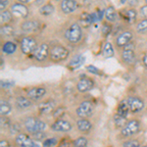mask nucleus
I'll return each mask as SVG.
<instances>
[{
	"mask_svg": "<svg viewBox=\"0 0 147 147\" xmlns=\"http://www.w3.org/2000/svg\"><path fill=\"white\" fill-rule=\"evenodd\" d=\"M65 38L68 40L70 43H78L82 36V27L78 23H74L66 30L65 34H64Z\"/></svg>",
	"mask_w": 147,
	"mask_h": 147,
	"instance_id": "nucleus-1",
	"label": "nucleus"
},
{
	"mask_svg": "<svg viewBox=\"0 0 147 147\" xmlns=\"http://www.w3.org/2000/svg\"><path fill=\"white\" fill-rule=\"evenodd\" d=\"M24 127L30 134H34L37 131H43L46 127V124L38 118L28 117L24 122Z\"/></svg>",
	"mask_w": 147,
	"mask_h": 147,
	"instance_id": "nucleus-2",
	"label": "nucleus"
},
{
	"mask_svg": "<svg viewBox=\"0 0 147 147\" xmlns=\"http://www.w3.org/2000/svg\"><path fill=\"white\" fill-rule=\"evenodd\" d=\"M37 47H38L37 46V41L34 36L27 35V36H24L21 39L20 48L25 55H30V54L34 55Z\"/></svg>",
	"mask_w": 147,
	"mask_h": 147,
	"instance_id": "nucleus-3",
	"label": "nucleus"
},
{
	"mask_svg": "<svg viewBox=\"0 0 147 147\" xmlns=\"http://www.w3.org/2000/svg\"><path fill=\"white\" fill-rule=\"evenodd\" d=\"M69 50L63 45H53L50 48V52H49V58L52 62H61L67 59L69 56Z\"/></svg>",
	"mask_w": 147,
	"mask_h": 147,
	"instance_id": "nucleus-4",
	"label": "nucleus"
},
{
	"mask_svg": "<svg viewBox=\"0 0 147 147\" xmlns=\"http://www.w3.org/2000/svg\"><path fill=\"white\" fill-rule=\"evenodd\" d=\"M140 130V122L136 119L130 120L121 130V136L123 137H129L138 134Z\"/></svg>",
	"mask_w": 147,
	"mask_h": 147,
	"instance_id": "nucleus-5",
	"label": "nucleus"
},
{
	"mask_svg": "<svg viewBox=\"0 0 147 147\" xmlns=\"http://www.w3.org/2000/svg\"><path fill=\"white\" fill-rule=\"evenodd\" d=\"M94 112V106L90 101H82L76 110V113L80 119L88 118Z\"/></svg>",
	"mask_w": 147,
	"mask_h": 147,
	"instance_id": "nucleus-6",
	"label": "nucleus"
},
{
	"mask_svg": "<svg viewBox=\"0 0 147 147\" xmlns=\"http://www.w3.org/2000/svg\"><path fill=\"white\" fill-rule=\"evenodd\" d=\"M125 101H127L129 111L131 113H138L144 108L143 100L137 96H129Z\"/></svg>",
	"mask_w": 147,
	"mask_h": 147,
	"instance_id": "nucleus-7",
	"label": "nucleus"
},
{
	"mask_svg": "<svg viewBox=\"0 0 147 147\" xmlns=\"http://www.w3.org/2000/svg\"><path fill=\"white\" fill-rule=\"evenodd\" d=\"M10 11L12 15L16 18H27L28 16V9L25 4L21 3H14L12 4Z\"/></svg>",
	"mask_w": 147,
	"mask_h": 147,
	"instance_id": "nucleus-8",
	"label": "nucleus"
},
{
	"mask_svg": "<svg viewBox=\"0 0 147 147\" xmlns=\"http://www.w3.org/2000/svg\"><path fill=\"white\" fill-rule=\"evenodd\" d=\"M122 59L125 63L132 64L136 60V54H134V44L129 43L127 46L123 48L122 51Z\"/></svg>",
	"mask_w": 147,
	"mask_h": 147,
	"instance_id": "nucleus-9",
	"label": "nucleus"
},
{
	"mask_svg": "<svg viewBox=\"0 0 147 147\" xmlns=\"http://www.w3.org/2000/svg\"><path fill=\"white\" fill-rule=\"evenodd\" d=\"M72 127H73V125L69 121L63 120V119L56 120L51 125L52 130L57 131V132H68L72 129Z\"/></svg>",
	"mask_w": 147,
	"mask_h": 147,
	"instance_id": "nucleus-10",
	"label": "nucleus"
},
{
	"mask_svg": "<svg viewBox=\"0 0 147 147\" xmlns=\"http://www.w3.org/2000/svg\"><path fill=\"white\" fill-rule=\"evenodd\" d=\"M132 36H134V34H132V32L130 30H125V32H123L122 34H120L117 36L116 45L120 47V48H124L125 46H127V44L131 42Z\"/></svg>",
	"mask_w": 147,
	"mask_h": 147,
	"instance_id": "nucleus-11",
	"label": "nucleus"
},
{
	"mask_svg": "<svg viewBox=\"0 0 147 147\" xmlns=\"http://www.w3.org/2000/svg\"><path fill=\"white\" fill-rule=\"evenodd\" d=\"M45 93L46 89L44 86H34L27 90V97L30 100H38L45 95Z\"/></svg>",
	"mask_w": 147,
	"mask_h": 147,
	"instance_id": "nucleus-12",
	"label": "nucleus"
},
{
	"mask_svg": "<svg viewBox=\"0 0 147 147\" xmlns=\"http://www.w3.org/2000/svg\"><path fill=\"white\" fill-rule=\"evenodd\" d=\"M15 143L18 147H32L35 142L32 136L21 132L15 137Z\"/></svg>",
	"mask_w": 147,
	"mask_h": 147,
	"instance_id": "nucleus-13",
	"label": "nucleus"
},
{
	"mask_svg": "<svg viewBox=\"0 0 147 147\" xmlns=\"http://www.w3.org/2000/svg\"><path fill=\"white\" fill-rule=\"evenodd\" d=\"M49 52H50V49H49L48 44L42 43L37 47L36 51L34 53V57L36 61L42 62V61L46 60L47 57H49Z\"/></svg>",
	"mask_w": 147,
	"mask_h": 147,
	"instance_id": "nucleus-14",
	"label": "nucleus"
},
{
	"mask_svg": "<svg viewBox=\"0 0 147 147\" xmlns=\"http://www.w3.org/2000/svg\"><path fill=\"white\" fill-rule=\"evenodd\" d=\"M93 86L94 82L91 79H89V78H82L77 84V90L80 92V93H84V92L89 91Z\"/></svg>",
	"mask_w": 147,
	"mask_h": 147,
	"instance_id": "nucleus-15",
	"label": "nucleus"
},
{
	"mask_svg": "<svg viewBox=\"0 0 147 147\" xmlns=\"http://www.w3.org/2000/svg\"><path fill=\"white\" fill-rule=\"evenodd\" d=\"M55 110V101L52 99H48L39 104L38 111L41 115H47V114L53 113Z\"/></svg>",
	"mask_w": 147,
	"mask_h": 147,
	"instance_id": "nucleus-16",
	"label": "nucleus"
},
{
	"mask_svg": "<svg viewBox=\"0 0 147 147\" xmlns=\"http://www.w3.org/2000/svg\"><path fill=\"white\" fill-rule=\"evenodd\" d=\"M40 27L39 23L36 21H32V20H28L22 23L21 25V28H22L23 32H35L38 30V28Z\"/></svg>",
	"mask_w": 147,
	"mask_h": 147,
	"instance_id": "nucleus-17",
	"label": "nucleus"
},
{
	"mask_svg": "<svg viewBox=\"0 0 147 147\" xmlns=\"http://www.w3.org/2000/svg\"><path fill=\"white\" fill-rule=\"evenodd\" d=\"M61 10H62L65 14L73 13L77 10L78 3L75 0H63L61 2Z\"/></svg>",
	"mask_w": 147,
	"mask_h": 147,
	"instance_id": "nucleus-18",
	"label": "nucleus"
},
{
	"mask_svg": "<svg viewBox=\"0 0 147 147\" xmlns=\"http://www.w3.org/2000/svg\"><path fill=\"white\" fill-rule=\"evenodd\" d=\"M77 127L80 132H88L92 129V124L87 119H80L77 121Z\"/></svg>",
	"mask_w": 147,
	"mask_h": 147,
	"instance_id": "nucleus-19",
	"label": "nucleus"
},
{
	"mask_svg": "<svg viewBox=\"0 0 147 147\" xmlns=\"http://www.w3.org/2000/svg\"><path fill=\"white\" fill-rule=\"evenodd\" d=\"M15 103L19 109H28V107L32 106V100L28 98L27 96H18L15 100Z\"/></svg>",
	"mask_w": 147,
	"mask_h": 147,
	"instance_id": "nucleus-20",
	"label": "nucleus"
},
{
	"mask_svg": "<svg viewBox=\"0 0 147 147\" xmlns=\"http://www.w3.org/2000/svg\"><path fill=\"white\" fill-rule=\"evenodd\" d=\"M94 20H95L94 14H89V13H86V12H84L80 17V22L84 28L89 27V26L94 22Z\"/></svg>",
	"mask_w": 147,
	"mask_h": 147,
	"instance_id": "nucleus-21",
	"label": "nucleus"
},
{
	"mask_svg": "<svg viewBox=\"0 0 147 147\" xmlns=\"http://www.w3.org/2000/svg\"><path fill=\"white\" fill-rule=\"evenodd\" d=\"M104 17L109 22H116L118 19V13L113 6H108L104 11Z\"/></svg>",
	"mask_w": 147,
	"mask_h": 147,
	"instance_id": "nucleus-22",
	"label": "nucleus"
},
{
	"mask_svg": "<svg viewBox=\"0 0 147 147\" xmlns=\"http://www.w3.org/2000/svg\"><path fill=\"white\" fill-rule=\"evenodd\" d=\"M84 57L82 55H77L74 58H72V60L69 62L68 64V68L71 70H75V69L80 67V66L84 64Z\"/></svg>",
	"mask_w": 147,
	"mask_h": 147,
	"instance_id": "nucleus-23",
	"label": "nucleus"
},
{
	"mask_svg": "<svg viewBox=\"0 0 147 147\" xmlns=\"http://www.w3.org/2000/svg\"><path fill=\"white\" fill-rule=\"evenodd\" d=\"M129 112L130 111H129V106H127V101L124 100V101L121 102L117 108V114H119V115L123 116V117H125V118H127Z\"/></svg>",
	"mask_w": 147,
	"mask_h": 147,
	"instance_id": "nucleus-24",
	"label": "nucleus"
},
{
	"mask_svg": "<svg viewBox=\"0 0 147 147\" xmlns=\"http://www.w3.org/2000/svg\"><path fill=\"white\" fill-rule=\"evenodd\" d=\"M114 55H115V51H114L113 45L110 42H106L102 49V56L105 58H111Z\"/></svg>",
	"mask_w": 147,
	"mask_h": 147,
	"instance_id": "nucleus-25",
	"label": "nucleus"
},
{
	"mask_svg": "<svg viewBox=\"0 0 147 147\" xmlns=\"http://www.w3.org/2000/svg\"><path fill=\"white\" fill-rule=\"evenodd\" d=\"M39 13L40 15L44 16V17H48V16H50L54 13V6L51 3L44 4L43 6L40 7Z\"/></svg>",
	"mask_w": 147,
	"mask_h": 147,
	"instance_id": "nucleus-26",
	"label": "nucleus"
},
{
	"mask_svg": "<svg viewBox=\"0 0 147 147\" xmlns=\"http://www.w3.org/2000/svg\"><path fill=\"white\" fill-rule=\"evenodd\" d=\"M113 122H114V125H116V127H118V129H119V127H122L123 129V127L127 124L129 121L127 120V118L123 117V116L119 115V114H116L113 118Z\"/></svg>",
	"mask_w": 147,
	"mask_h": 147,
	"instance_id": "nucleus-27",
	"label": "nucleus"
},
{
	"mask_svg": "<svg viewBox=\"0 0 147 147\" xmlns=\"http://www.w3.org/2000/svg\"><path fill=\"white\" fill-rule=\"evenodd\" d=\"M12 111V106L8 101L6 100H1L0 101V113L1 116H7L11 113Z\"/></svg>",
	"mask_w": 147,
	"mask_h": 147,
	"instance_id": "nucleus-28",
	"label": "nucleus"
},
{
	"mask_svg": "<svg viewBox=\"0 0 147 147\" xmlns=\"http://www.w3.org/2000/svg\"><path fill=\"white\" fill-rule=\"evenodd\" d=\"M17 49V45L12 41H7L2 45V52L5 54H13Z\"/></svg>",
	"mask_w": 147,
	"mask_h": 147,
	"instance_id": "nucleus-29",
	"label": "nucleus"
},
{
	"mask_svg": "<svg viewBox=\"0 0 147 147\" xmlns=\"http://www.w3.org/2000/svg\"><path fill=\"white\" fill-rule=\"evenodd\" d=\"M122 15L124 16V18L125 19V20H127L129 22H134V20L136 19V11L134 10V9H125L124 11H123Z\"/></svg>",
	"mask_w": 147,
	"mask_h": 147,
	"instance_id": "nucleus-30",
	"label": "nucleus"
},
{
	"mask_svg": "<svg viewBox=\"0 0 147 147\" xmlns=\"http://www.w3.org/2000/svg\"><path fill=\"white\" fill-rule=\"evenodd\" d=\"M0 32H1L2 36H12L14 35V27L12 25H2L0 28Z\"/></svg>",
	"mask_w": 147,
	"mask_h": 147,
	"instance_id": "nucleus-31",
	"label": "nucleus"
},
{
	"mask_svg": "<svg viewBox=\"0 0 147 147\" xmlns=\"http://www.w3.org/2000/svg\"><path fill=\"white\" fill-rule=\"evenodd\" d=\"M12 18H13V15H12L11 11H2L1 14H0V20H1V24H4V25H8L9 23L11 22Z\"/></svg>",
	"mask_w": 147,
	"mask_h": 147,
	"instance_id": "nucleus-32",
	"label": "nucleus"
},
{
	"mask_svg": "<svg viewBox=\"0 0 147 147\" xmlns=\"http://www.w3.org/2000/svg\"><path fill=\"white\" fill-rule=\"evenodd\" d=\"M87 144H88V140L84 136H80L73 141L74 147H86Z\"/></svg>",
	"mask_w": 147,
	"mask_h": 147,
	"instance_id": "nucleus-33",
	"label": "nucleus"
},
{
	"mask_svg": "<svg viewBox=\"0 0 147 147\" xmlns=\"http://www.w3.org/2000/svg\"><path fill=\"white\" fill-rule=\"evenodd\" d=\"M65 113H66V108L63 107V106H60V107L56 108L54 110V112L52 113V116H53V118L55 120H60L65 115Z\"/></svg>",
	"mask_w": 147,
	"mask_h": 147,
	"instance_id": "nucleus-34",
	"label": "nucleus"
},
{
	"mask_svg": "<svg viewBox=\"0 0 147 147\" xmlns=\"http://www.w3.org/2000/svg\"><path fill=\"white\" fill-rule=\"evenodd\" d=\"M136 30L139 34L147 32V19H143L136 25Z\"/></svg>",
	"mask_w": 147,
	"mask_h": 147,
	"instance_id": "nucleus-35",
	"label": "nucleus"
},
{
	"mask_svg": "<svg viewBox=\"0 0 147 147\" xmlns=\"http://www.w3.org/2000/svg\"><path fill=\"white\" fill-rule=\"evenodd\" d=\"M46 136H47V134L43 131H37V132H34V134H32V139L35 141H41V140L44 141Z\"/></svg>",
	"mask_w": 147,
	"mask_h": 147,
	"instance_id": "nucleus-36",
	"label": "nucleus"
},
{
	"mask_svg": "<svg viewBox=\"0 0 147 147\" xmlns=\"http://www.w3.org/2000/svg\"><path fill=\"white\" fill-rule=\"evenodd\" d=\"M123 147H141L140 142L137 139H129L123 143Z\"/></svg>",
	"mask_w": 147,
	"mask_h": 147,
	"instance_id": "nucleus-37",
	"label": "nucleus"
},
{
	"mask_svg": "<svg viewBox=\"0 0 147 147\" xmlns=\"http://www.w3.org/2000/svg\"><path fill=\"white\" fill-rule=\"evenodd\" d=\"M0 124H1V127L9 129V127H11L12 123H11V121L6 117V116H1V119H0Z\"/></svg>",
	"mask_w": 147,
	"mask_h": 147,
	"instance_id": "nucleus-38",
	"label": "nucleus"
},
{
	"mask_svg": "<svg viewBox=\"0 0 147 147\" xmlns=\"http://www.w3.org/2000/svg\"><path fill=\"white\" fill-rule=\"evenodd\" d=\"M9 129H10L11 134H17V136H18L19 134H21V132H20L21 127L18 124H12L11 127H9Z\"/></svg>",
	"mask_w": 147,
	"mask_h": 147,
	"instance_id": "nucleus-39",
	"label": "nucleus"
},
{
	"mask_svg": "<svg viewBox=\"0 0 147 147\" xmlns=\"http://www.w3.org/2000/svg\"><path fill=\"white\" fill-rule=\"evenodd\" d=\"M57 144L56 138H48L43 141V147H52Z\"/></svg>",
	"mask_w": 147,
	"mask_h": 147,
	"instance_id": "nucleus-40",
	"label": "nucleus"
},
{
	"mask_svg": "<svg viewBox=\"0 0 147 147\" xmlns=\"http://www.w3.org/2000/svg\"><path fill=\"white\" fill-rule=\"evenodd\" d=\"M86 69H87V71H89V72L94 74V75H100V71H99L96 67H94V66H92V65L87 66Z\"/></svg>",
	"mask_w": 147,
	"mask_h": 147,
	"instance_id": "nucleus-41",
	"label": "nucleus"
},
{
	"mask_svg": "<svg viewBox=\"0 0 147 147\" xmlns=\"http://www.w3.org/2000/svg\"><path fill=\"white\" fill-rule=\"evenodd\" d=\"M13 85V82H8V80H2L1 82V86L4 87V88H10V87Z\"/></svg>",
	"mask_w": 147,
	"mask_h": 147,
	"instance_id": "nucleus-42",
	"label": "nucleus"
},
{
	"mask_svg": "<svg viewBox=\"0 0 147 147\" xmlns=\"http://www.w3.org/2000/svg\"><path fill=\"white\" fill-rule=\"evenodd\" d=\"M9 4V1H7V0H2V1H0V10H1V12L2 11H5L4 9H6V7H7V5Z\"/></svg>",
	"mask_w": 147,
	"mask_h": 147,
	"instance_id": "nucleus-43",
	"label": "nucleus"
},
{
	"mask_svg": "<svg viewBox=\"0 0 147 147\" xmlns=\"http://www.w3.org/2000/svg\"><path fill=\"white\" fill-rule=\"evenodd\" d=\"M140 14L145 19H147V5H144V6L141 7V8H140Z\"/></svg>",
	"mask_w": 147,
	"mask_h": 147,
	"instance_id": "nucleus-44",
	"label": "nucleus"
},
{
	"mask_svg": "<svg viewBox=\"0 0 147 147\" xmlns=\"http://www.w3.org/2000/svg\"><path fill=\"white\" fill-rule=\"evenodd\" d=\"M0 147H10V143L6 139H2L0 141Z\"/></svg>",
	"mask_w": 147,
	"mask_h": 147,
	"instance_id": "nucleus-45",
	"label": "nucleus"
},
{
	"mask_svg": "<svg viewBox=\"0 0 147 147\" xmlns=\"http://www.w3.org/2000/svg\"><path fill=\"white\" fill-rule=\"evenodd\" d=\"M57 147H71V143L69 141H63Z\"/></svg>",
	"mask_w": 147,
	"mask_h": 147,
	"instance_id": "nucleus-46",
	"label": "nucleus"
},
{
	"mask_svg": "<svg viewBox=\"0 0 147 147\" xmlns=\"http://www.w3.org/2000/svg\"><path fill=\"white\" fill-rule=\"evenodd\" d=\"M142 63H143V65L147 68V53L143 56V58H142Z\"/></svg>",
	"mask_w": 147,
	"mask_h": 147,
	"instance_id": "nucleus-47",
	"label": "nucleus"
},
{
	"mask_svg": "<svg viewBox=\"0 0 147 147\" xmlns=\"http://www.w3.org/2000/svg\"><path fill=\"white\" fill-rule=\"evenodd\" d=\"M32 147H40V146H39V144H37V143H34V145H32Z\"/></svg>",
	"mask_w": 147,
	"mask_h": 147,
	"instance_id": "nucleus-48",
	"label": "nucleus"
},
{
	"mask_svg": "<svg viewBox=\"0 0 147 147\" xmlns=\"http://www.w3.org/2000/svg\"><path fill=\"white\" fill-rule=\"evenodd\" d=\"M141 147H147V145H144V146H141Z\"/></svg>",
	"mask_w": 147,
	"mask_h": 147,
	"instance_id": "nucleus-49",
	"label": "nucleus"
},
{
	"mask_svg": "<svg viewBox=\"0 0 147 147\" xmlns=\"http://www.w3.org/2000/svg\"><path fill=\"white\" fill-rule=\"evenodd\" d=\"M145 2H146V5H147V0H146V1H145Z\"/></svg>",
	"mask_w": 147,
	"mask_h": 147,
	"instance_id": "nucleus-50",
	"label": "nucleus"
}]
</instances>
